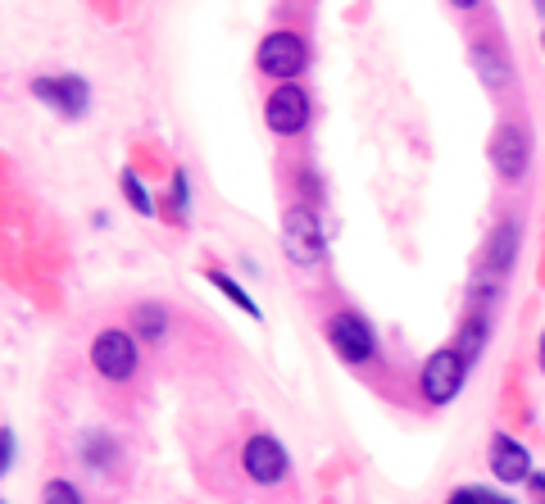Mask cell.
<instances>
[{"mask_svg":"<svg viewBox=\"0 0 545 504\" xmlns=\"http://www.w3.org/2000/svg\"><path fill=\"white\" fill-rule=\"evenodd\" d=\"M282 250L296 268H318L327 255V237H323V218L314 205L296 200V205L282 214Z\"/></svg>","mask_w":545,"mask_h":504,"instance_id":"obj_1","label":"cell"},{"mask_svg":"<svg viewBox=\"0 0 545 504\" xmlns=\"http://www.w3.org/2000/svg\"><path fill=\"white\" fill-rule=\"evenodd\" d=\"M255 64H259V73H264V78H273L278 87H287V82H296L300 73L309 69V46H305V37H300V32L273 28V32H264V41H259Z\"/></svg>","mask_w":545,"mask_h":504,"instance_id":"obj_2","label":"cell"},{"mask_svg":"<svg viewBox=\"0 0 545 504\" xmlns=\"http://www.w3.org/2000/svg\"><path fill=\"white\" fill-rule=\"evenodd\" d=\"M323 336H327V346L337 350V359H346V364H355V368H364L377 359V332L364 314H355V309L327 314Z\"/></svg>","mask_w":545,"mask_h":504,"instance_id":"obj_3","label":"cell"},{"mask_svg":"<svg viewBox=\"0 0 545 504\" xmlns=\"http://www.w3.org/2000/svg\"><path fill=\"white\" fill-rule=\"evenodd\" d=\"M464 377H468V359L459 355L455 346H441L427 355L423 373H418V391H423L427 405L446 409L459 400V391H464Z\"/></svg>","mask_w":545,"mask_h":504,"instance_id":"obj_4","label":"cell"},{"mask_svg":"<svg viewBox=\"0 0 545 504\" xmlns=\"http://www.w3.org/2000/svg\"><path fill=\"white\" fill-rule=\"evenodd\" d=\"M91 368H96L105 382H132L141 368V350H137V341H132V332H123V327L96 332V341H91Z\"/></svg>","mask_w":545,"mask_h":504,"instance_id":"obj_5","label":"cell"},{"mask_svg":"<svg viewBox=\"0 0 545 504\" xmlns=\"http://www.w3.org/2000/svg\"><path fill=\"white\" fill-rule=\"evenodd\" d=\"M241 473H246L255 486H282L291 477L287 445L268 432H250L246 445H241Z\"/></svg>","mask_w":545,"mask_h":504,"instance_id":"obj_6","label":"cell"},{"mask_svg":"<svg viewBox=\"0 0 545 504\" xmlns=\"http://www.w3.org/2000/svg\"><path fill=\"white\" fill-rule=\"evenodd\" d=\"M309 114H314V105H309V91L300 82L273 87L264 100V123L273 137H300L309 128Z\"/></svg>","mask_w":545,"mask_h":504,"instance_id":"obj_7","label":"cell"},{"mask_svg":"<svg viewBox=\"0 0 545 504\" xmlns=\"http://www.w3.org/2000/svg\"><path fill=\"white\" fill-rule=\"evenodd\" d=\"M32 96L50 105L60 119H82L91 109V87L78 73H55V78H32Z\"/></svg>","mask_w":545,"mask_h":504,"instance_id":"obj_8","label":"cell"},{"mask_svg":"<svg viewBox=\"0 0 545 504\" xmlns=\"http://www.w3.org/2000/svg\"><path fill=\"white\" fill-rule=\"evenodd\" d=\"M527 164H532V137L518 123H500L491 132V168H496L505 182H523Z\"/></svg>","mask_w":545,"mask_h":504,"instance_id":"obj_9","label":"cell"},{"mask_svg":"<svg viewBox=\"0 0 545 504\" xmlns=\"http://www.w3.org/2000/svg\"><path fill=\"white\" fill-rule=\"evenodd\" d=\"M532 473H536V464H532V450H527L523 441H514L509 432L491 436V477H496V482L518 486V482H527Z\"/></svg>","mask_w":545,"mask_h":504,"instance_id":"obj_10","label":"cell"},{"mask_svg":"<svg viewBox=\"0 0 545 504\" xmlns=\"http://www.w3.org/2000/svg\"><path fill=\"white\" fill-rule=\"evenodd\" d=\"M518 241H523V228H518L514 218H505V223H496L491 228V237H486V255H482V273L486 277H505L509 268H514L518 259Z\"/></svg>","mask_w":545,"mask_h":504,"instance_id":"obj_11","label":"cell"},{"mask_svg":"<svg viewBox=\"0 0 545 504\" xmlns=\"http://www.w3.org/2000/svg\"><path fill=\"white\" fill-rule=\"evenodd\" d=\"M473 69H477V78H482V87H491V91H505L509 82H514L509 55L500 46H491V41H477L473 46Z\"/></svg>","mask_w":545,"mask_h":504,"instance_id":"obj_12","label":"cell"},{"mask_svg":"<svg viewBox=\"0 0 545 504\" xmlns=\"http://www.w3.org/2000/svg\"><path fill=\"white\" fill-rule=\"evenodd\" d=\"M78 455H82V464H87L91 473H109V468L119 464V445H114V436L109 432L91 427V432L78 436Z\"/></svg>","mask_w":545,"mask_h":504,"instance_id":"obj_13","label":"cell"},{"mask_svg":"<svg viewBox=\"0 0 545 504\" xmlns=\"http://www.w3.org/2000/svg\"><path fill=\"white\" fill-rule=\"evenodd\" d=\"M486 341H491V318H486V309H473V314L464 318V327H459V336H455V350L468 359V368L482 359Z\"/></svg>","mask_w":545,"mask_h":504,"instance_id":"obj_14","label":"cell"},{"mask_svg":"<svg viewBox=\"0 0 545 504\" xmlns=\"http://www.w3.org/2000/svg\"><path fill=\"white\" fill-rule=\"evenodd\" d=\"M132 327H137V336L146 346H155V341L169 336V309L159 300H141V305H132Z\"/></svg>","mask_w":545,"mask_h":504,"instance_id":"obj_15","label":"cell"},{"mask_svg":"<svg viewBox=\"0 0 545 504\" xmlns=\"http://www.w3.org/2000/svg\"><path fill=\"white\" fill-rule=\"evenodd\" d=\"M205 282H209V287H214L223 300H232V305H237L241 314H250V318H255V323H259V318H264V309L255 305V296H246V287H241V282H237V277H232V273H223V268H209V273H205Z\"/></svg>","mask_w":545,"mask_h":504,"instance_id":"obj_16","label":"cell"},{"mask_svg":"<svg viewBox=\"0 0 545 504\" xmlns=\"http://www.w3.org/2000/svg\"><path fill=\"white\" fill-rule=\"evenodd\" d=\"M119 187H123V200H128V205L132 209H137V214H155V196H150V191H146V182H141L137 178V173H132V168H123V173H119Z\"/></svg>","mask_w":545,"mask_h":504,"instance_id":"obj_17","label":"cell"},{"mask_svg":"<svg viewBox=\"0 0 545 504\" xmlns=\"http://www.w3.org/2000/svg\"><path fill=\"white\" fill-rule=\"evenodd\" d=\"M169 218H173V223H187V218H191V178H187V173H182V168H178V173H173Z\"/></svg>","mask_w":545,"mask_h":504,"instance_id":"obj_18","label":"cell"},{"mask_svg":"<svg viewBox=\"0 0 545 504\" xmlns=\"http://www.w3.org/2000/svg\"><path fill=\"white\" fill-rule=\"evenodd\" d=\"M41 504H87V500H82V486H73L69 477H50L41 486Z\"/></svg>","mask_w":545,"mask_h":504,"instance_id":"obj_19","label":"cell"},{"mask_svg":"<svg viewBox=\"0 0 545 504\" xmlns=\"http://www.w3.org/2000/svg\"><path fill=\"white\" fill-rule=\"evenodd\" d=\"M446 504H518V500H509L500 491H486V486H455L446 495Z\"/></svg>","mask_w":545,"mask_h":504,"instance_id":"obj_20","label":"cell"},{"mask_svg":"<svg viewBox=\"0 0 545 504\" xmlns=\"http://www.w3.org/2000/svg\"><path fill=\"white\" fill-rule=\"evenodd\" d=\"M14 455H19V436L10 427H0V477L14 473Z\"/></svg>","mask_w":545,"mask_h":504,"instance_id":"obj_21","label":"cell"},{"mask_svg":"<svg viewBox=\"0 0 545 504\" xmlns=\"http://www.w3.org/2000/svg\"><path fill=\"white\" fill-rule=\"evenodd\" d=\"M527 495H532V504H545V473H541V468L527 477Z\"/></svg>","mask_w":545,"mask_h":504,"instance_id":"obj_22","label":"cell"},{"mask_svg":"<svg viewBox=\"0 0 545 504\" xmlns=\"http://www.w3.org/2000/svg\"><path fill=\"white\" fill-rule=\"evenodd\" d=\"M541 368H545V332H541Z\"/></svg>","mask_w":545,"mask_h":504,"instance_id":"obj_23","label":"cell"},{"mask_svg":"<svg viewBox=\"0 0 545 504\" xmlns=\"http://www.w3.org/2000/svg\"><path fill=\"white\" fill-rule=\"evenodd\" d=\"M536 14H541V19H545V0H541V5H536Z\"/></svg>","mask_w":545,"mask_h":504,"instance_id":"obj_24","label":"cell"},{"mask_svg":"<svg viewBox=\"0 0 545 504\" xmlns=\"http://www.w3.org/2000/svg\"><path fill=\"white\" fill-rule=\"evenodd\" d=\"M541 46H545V32H541Z\"/></svg>","mask_w":545,"mask_h":504,"instance_id":"obj_25","label":"cell"},{"mask_svg":"<svg viewBox=\"0 0 545 504\" xmlns=\"http://www.w3.org/2000/svg\"><path fill=\"white\" fill-rule=\"evenodd\" d=\"M0 504H5V500H0Z\"/></svg>","mask_w":545,"mask_h":504,"instance_id":"obj_26","label":"cell"}]
</instances>
